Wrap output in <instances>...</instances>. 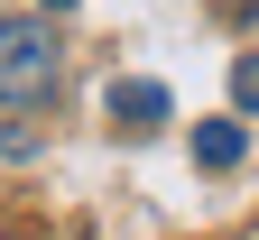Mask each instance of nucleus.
Wrapping results in <instances>:
<instances>
[{
    "label": "nucleus",
    "instance_id": "obj_1",
    "mask_svg": "<svg viewBox=\"0 0 259 240\" xmlns=\"http://www.w3.org/2000/svg\"><path fill=\"white\" fill-rule=\"evenodd\" d=\"M56 83V37L47 19H0V102H37Z\"/></svg>",
    "mask_w": 259,
    "mask_h": 240
},
{
    "label": "nucleus",
    "instance_id": "obj_2",
    "mask_svg": "<svg viewBox=\"0 0 259 240\" xmlns=\"http://www.w3.org/2000/svg\"><path fill=\"white\" fill-rule=\"evenodd\" d=\"M176 102H167V83H148V74H130V83H111V120L120 129H157Z\"/></svg>",
    "mask_w": 259,
    "mask_h": 240
},
{
    "label": "nucleus",
    "instance_id": "obj_3",
    "mask_svg": "<svg viewBox=\"0 0 259 240\" xmlns=\"http://www.w3.org/2000/svg\"><path fill=\"white\" fill-rule=\"evenodd\" d=\"M241 148H250L241 120H194V166H241Z\"/></svg>",
    "mask_w": 259,
    "mask_h": 240
},
{
    "label": "nucleus",
    "instance_id": "obj_4",
    "mask_svg": "<svg viewBox=\"0 0 259 240\" xmlns=\"http://www.w3.org/2000/svg\"><path fill=\"white\" fill-rule=\"evenodd\" d=\"M232 102H241V111H259V56H241V65H232Z\"/></svg>",
    "mask_w": 259,
    "mask_h": 240
},
{
    "label": "nucleus",
    "instance_id": "obj_5",
    "mask_svg": "<svg viewBox=\"0 0 259 240\" xmlns=\"http://www.w3.org/2000/svg\"><path fill=\"white\" fill-rule=\"evenodd\" d=\"M47 10H74V0H47Z\"/></svg>",
    "mask_w": 259,
    "mask_h": 240
}]
</instances>
